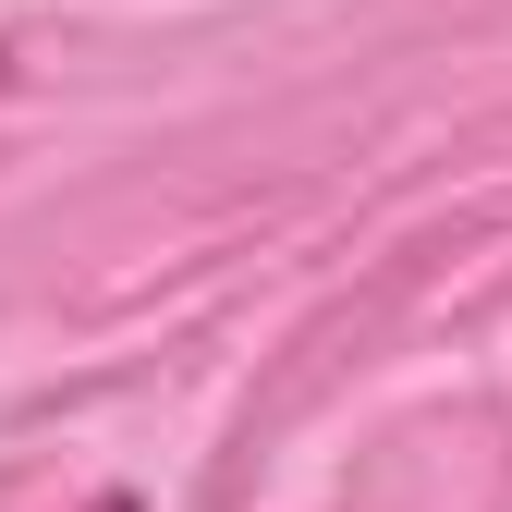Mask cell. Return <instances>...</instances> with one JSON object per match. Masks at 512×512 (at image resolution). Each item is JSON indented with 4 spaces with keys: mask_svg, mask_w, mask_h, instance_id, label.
<instances>
[{
    "mask_svg": "<svg viewBox=\"0 0 512 512\" xmlns=\"http://www.w3.org/2000/svg\"><path fill=\"white\" fill-rule=\"evenodd\" d=\"M0 86H13V61H0Z\"/></svg>",
    "mask_w": 512,
    "mask_h": 512,
    "instance_id": "1",
    "label": "cell"
}]
</instances>
